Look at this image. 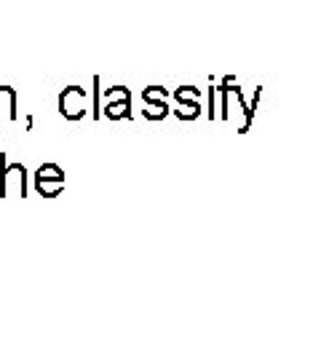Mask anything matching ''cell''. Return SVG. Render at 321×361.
Listing matches in <instances>:
<instances>
[{
	"label": "cell",
	"instance_id": "6da1fadb",
	"mask_svg": "<svg viewBox=\"0 0 321 361\" xmlns=\"http://www.w3.org/2000/svg\"><path fill=\"white\" fill-rule=\"evenodd\" d=\"M35 188H38V193L46 195V198L59 195V190L64 188V171L56 166V164L40 166L38 174H35Z\"/></svg>",
	"mask_w": 321,
	"mask_h": 361
},
{
	"label": "cell",
	"instance_id": "7a4b0ae2",
	"mask_svg": "<svg viewBox=\"0 0 321 361\" xmlns=\"http://www.w3.org/2000/svg\"><path fill=\"white\" fill-rule=\"evenodd\" d=\"M59 113L67 121H78V118L86 116V91L80 89V86L64 89L62 97H59Z\"/></svg>",
	"mask_w": 321,
	"mask_h": 361
},
{
	"label": "cell",
	"instance_id": "3957f363",
	"mask_svg": "<svg viewBox=\"0 0 321 361\" xmlns=\"http://www.w3.org/2000/svg\"><path fill=\"white\" fill-rule=\"evenodd\" d=\"M128 107H131V97L123 86H116V89L107 91V102H104V113L107 118H123L128 116Z\"/></svg>",
	"mask_w": 321,
	"mask_h": 361
},
{
	"label": "cell",
	"instance_id": "277c9868",
	"mask_svg": "<svg viewBox=\"0 0 321 361\" xmlns=\"http://www.w3.org/2000/svg\"><path fill=\"white\" fill-rule=\"evenodd\" d=\"M0 107H6L8 118H16V91L11 86H0Z\"/></svg>",
	"mask_w": 321,
	"mask_h": 361
}]
</instances>
